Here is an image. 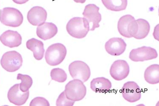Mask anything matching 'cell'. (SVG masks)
I'll return each instance as SVG.
<instances>
[{
  "mask_svg": "<svg viewBox=\"0 0 159 106\" xmlns=\"http://www.w3.org/2000/svg\"><path fill=\"white\" fill-rule=\"evenodd\" d=\"M22 40L20 35L17 31L12 30L5 31L0 37L2 44L10 48L18 47L21 44Z\"/></svg>",
  "mask_w": 159,
  "mask_h": 106,
  "instance_id": "obj_15",
  "label": "cell"
},
{
  "mask_svg": "<svg viewBox=\"0 0 159 106\" xmlns=\"http://www.w3.org/2000/svg\"><path fill=\"white\" fill-rule=\"evenodd\" d=\"M90 88L96 93H107L112 88V83L108 79L103 77L95 78L90 83Z\"/></svg>",
  "mask_w": 159,
  "mask_h": 106,
  "instance_id": "obj_17",
  "label": "cell"
},
{
  "mask_svg": "<svg viewBox=\"0 0 159 106\" xmlns=\"http://www.w3.org/2000/svg\"><path fill=\"white\" fill-rule=\"evenodd\" d=\"M136 21L138 24V30L134 38L138 39H144L149 33L150 25L146 20L139 19L137 20Z\"/></svg>",
  "mask_w": 159,
  "mask_h": 106,
  "instance_id": "obj_21",
  "label": "cell"
},
{
  "mask_svg": "<svg viewBox=\"0 0 159 106\" xmlns=\"http://www.w3.org/2000/svg\"><path fill=\"white\" fill-rule=\"evenodd\" d=\"M110 73L115 80L121 81L128 76L129 73V66L125 60H117L111 66Z\"/></svg>",
  "mask_w": 159,
  "mask_h": 106,
  "instance_id": "obj_10",
  "label": "cell"
},
{
  "mask_svg": "<svg viewBox=\"0 0 159 106\" xmlns=\"http://www.w3.org/2000/svg\"><path fill=\"white\" fill-rule=\"evenodd\" d=\"M75 101L69 100L66 97L65 91L62 92L59 95L57 100V106H72L74 105Z\"/></svg>",
  "mask_w": 159,
  "mask_h": 106,
  "instance_id": "obj_24",
  "label": "cell"
},
{
  "mask_svg": "<svg viewBox=\"0 0 159 106\" xmlns=\"http://www.w3.org/2000/svg\"><path fill=\"white\" fill-rule=\"evenodd\" d=\"M26 46L28 49L33 52L34 57L37 60H41L43 58L45 49L43 43L41 41L32 38L27 41Z\"/></svg>",
  "mask_w": 159,
  "mask_h": 106,
  "instance_id": "obj_18",
  "label": "cell"
},
{
  "mask_svg": "<svg viewBox=\"0 0 159 106\" xmlns=\"http://www.w3.org/2000/svg\"><path fill=\"white\" fill-rule=\"evenodd\" d=\"M30 91L22 92L20 88V84L11 87L8 92V99L11 103L16 105L21 106L25 104L28 99Z\"/></svg>",
  "mask_w": 159,
  "mask_h": 106,
  "instance_id": "obj_12",
  "label": "cell"
},
{
  "mask_svg": "<svg viewBox=\"0 0 159 106\" xmlns=\"http://www.w3.org/2000/svg\"><path fill=\"white\" fill-rule=\"evenodd\" d=\"M74 1L77 3H85L86 0H74Z\"/></svg>",
  "mask_w": 159,
  "mask_h": 106,
  "instance_id": "obj_27",
  "label": "cell"
},
{
  "mask_svg": "<svg viewBox=\"0 0 159 106\" xmlns=\"http://www.w3.org/2000/svg\"><path fill=\"white\" fill-rule=\"evenodd\" d=\"M65 91L66 97L69 100L80 101L86 95L87 88L81 80H74L66 85Z\"/></svg>",
  "mask_w": 159,
  "mask_h": 106,
  "instance_id": "obj_4",
  "label": "cell"
},
{
  "mask_svg": "<svg viewBox=\"0 0 159 106\" xmlns=\"http://www.w3.org/2000/svg\"><path fill=\"white\" fill-rule=\"evenodd\" d=\"M58 29L56 25L52 23H44L37 27V36L44 40L51 39L57 35Z\"/></svg>",
  "mask_w": 159,
  "mask_h": 106,
  "instance_id": "obj_16",
  "label": "cell"
},
{
  "mask_svg": "<svg viewBox=\"0 0 159 106\" xmlns=\"http://www.w3.org/2000/svg\"><path fill=\"white\" fill-rule=\"evenodd\" d=\"M126 45V43L121 38H113L106 43L105 48L109 54L118 56L125 52Z\"/></svg>",
  "mask_w": 159,
  "mask_h": 106,
  "instance_id": "obj_13",
  "label": "cell"
},
{
  "mask_svg": "<svg viewBox=\"0 0 159 106\" xmlns=\"http://www.w3.org/2000/svg\"><path fill=\"white\" fill-rule=\"evenodd\" d=\"M118 29L120 35L125 38L134 37L137 31V22L133 16L125 15L118 21Z\"/></svg>",
  "mask_w": 159,
  "mask_h": 106,
  "instance_id": "obj_5",
  "label": "cell"
},
{
  "mask_svg": "<svg viewBox=\"0 0 159 106\" xmlns=\"http://www.w3.org/2000/svg\"><path fill=\"white\" fill-rule=\"evenodd\" d=\"M30 106H49L50 104L48 101L44 98L38 97L35 98L31 101Z\"/></svg>",
  "mask_w": 159,
  "mask_h": 106,
  "instance_id": "obj_25",
  "label": "cell"
},
{
  "mask_svg": "<svg viewBox=\"0 0 159 106\" xmlns=\"http://www.w3.org/2000/svg\"><path fill=\"white\" fill-rule=\"evenodd\" d=\"M99 7L94 4L86 6L82 15L89 23H92V27L90 30L93 31L100 27L99 23L102 21V16L99 12Z\"/></svg>",
  "mask_w": 159,
  "mask_h": 106,
  "instance_id": "obj_11",
  "label": "cell"
},
{
  "mask_svg": "<svg viewBox=\"0 0 159 106\" xmlns=\"http://www.w3.org/2000/svg\"><path fill=\"white\" fill-rule=\"evenodd\" d=\"M46 10L40 7H34L30 9L27 14V19L30 24L34 26L42 25L47 19Z\"/></svg>",
  "mask_w": 159,
  "mask_h": 106,
  "instance_id": "obj_14",
  "label": "cell"
},
{
  "mask_svg": "<svg viewBox=\"0 0 159 106\" xmlns=\"http://www.w3.org/2000/svg\"><path fill=\"white\" fill-rule=\"evenodd\" d=\"M51 76L52 80L60 83L65 82L67 79L66 72L60 68L53 69L51 72Z\"/></svg>",
  "mask_w": 159,
  "mask_h": 106,
  "instance_id": "obj_23",
  "label": "cell"
},
{
  "mask_svg": "<svg viewBox=\"0 0 159 106\" xmlns=\"http://www.w3.org/2000/svg\"><path fill=\"white\" fill-rule=\"evenodd\" d=\"M23 62V58L20 53L15 51H9L2 56L1 64L7 71L14 72L20 68Z\"/></svg>",
  "mask_w": 159,
  "mask_h": 106,
  "instance_id": "obj_6",
  "label": "cell"
},
{
  "mask_svg": "<svg viewBox=\"0 0 159 106\" xmlns=\"http://www.w3.org/2000/svg\"><path fill=\"white\" fill-rule=\"evenodd\" d=\"M67 54V49L65 45L60 43L52 44L46 50L45 59L51 66H56L61 63Z\"/></svg>",
  "mask_w": 159,
  "mask_h": 106,
  "instance_id": "obj_2",
  "label": "cell"
},
{
  "mask_svg": "<svg viewBox=\"0 0 159 106\" xmlns=\"http://www.w3.org/2000/svg\"><path fill=\"white\" fill-rule=\"evenodd\" d=\"M123 98L130 103L139 101L141 98V90L136 83L134 81H128L124 85L122 88Z\"/></svg>",
  "mask_w": 159,
  "mask_h": 106,
  "instance_id": "obj_9",
  "label": "cell"
},
{
  "mask_svg": "<svg viewBox=\"0 0 159 106\" xmlns=\"http://www.w3.org/2000/svg\"><path fill=\"white\" fill-rule=\"evenodd\" d=\"M17 79V80H21V83L20 84V88L22 92H27L30 87H32L33 80L30 76L18 73Z\"/></svg>",
  "mask_w": 159,
  "mask_h": 106,
  "instance_id": "obj_22",
  "label": "cell"
},
{
  "mask_svg": "<svg viewBox=\"0 0 159 106\" xmlns=\"http://www.w3.org/2000/svg\"><path fill=\"white\" fill-rule=\"evenodd\" d=\"M70 74L74 80H81L83 83L86 82L90 76V67L86 63L81 61H75L69 66Z\"/></svg>",
  "mask_w": 159,
  "mask_h": 106,
  "instance_id": "obj_7",
  "label": "cell"
},
{
  "mask_svg": "<svg viewBox=\"0 0 159 106\" xmlns=\"http://www.w3.org/2000/svg\"><path fill=\"white\" fill-rule=\"evenodd\" d=\"M144 79L150 84L155 85L159 82V66L154 64L148 66L144 73Z\"/></svg>",
  "mask_w": 159,
  "mask_h": 106,
  "instance_id": "obj_19",
  "label": "cell"
},
{
  "mask_svg": "<svg viewBox=\"0 0 159 106\" xmlns=\"http://www.w3.org/2000/svg\"><path fill=\"white\" fill-rule=\"evenodd\" d=\"M24 17L20 12L12 7H5L0 10V21L7 26L17 27L23 23Z\"/></svg>",
  "mask_w": 159,
  "mask_h": 106,
  "instance_id": "obj_3",
  "label": "cell"
},
{
  "mask_svg": "<svg viewBox=\"0 0 159 106\" xmlns=\"http://www.w3.org/2000/svg\"><path fill=\"white\" fill-rule=\"evenodd\" d=\"M157 57L158 53L155 49L147 46L132 49L129 55V59L136 62L152 60L156 59Z\"/></svg>",
  "mask_w": 159,
  "mask_h": 106,
  "instance_id": "obj_8",
  "label": "cell"
},
{
  "mask_svg": "<svg viewBox=\"0 0 159 106\" xmlns=\"http://www.w3.org/2000/svg\"><path fill=\"white\" fill-rule=\"evenodd\" d=\"M66 30L73 38L82 39L85 38L90 31V24L84 17H74L68 21Z\"/></svg>",
  "mask_w": 159,
  "mask_h": 106,
  "instance_id": "obj_1",
  "label": "cell"
},
{
  "mask_svg": "<svg viewBox=\"0 0 159 106\" xmlns=\"http://www.w3.org/2000/svg\"><path fill=\"white\" fill-rule=\"evenodd\" d=\"M29 0H12L13 2L17 4H22L26 3Z\"/></svg>",
  "mask_w": 159,
  "mask_h": 106,
  "instance_id": "obj_26",
  "label": "cell"
},
{
  "mask_svg": "<svg viewBox=\"0 0 159 106\" xmlns=\"http://www.w3.org/2000/svg\"><path fill=\"white\" fill-rule=\"evenodd\" d=\"M103 4L108 10L119 12L126 10L127 0H102Z\"/></svg>",
  "mask_w": 159,
  "mask_h": 106,
  "instance_id": "obj_20",
  "label": "cell"
}]
</instances>
